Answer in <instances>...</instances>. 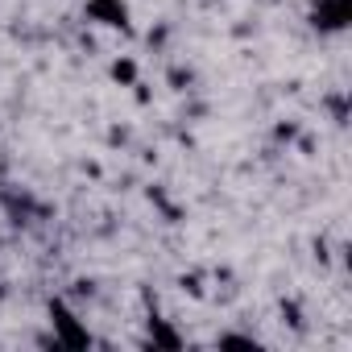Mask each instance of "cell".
Here are the masks:
<instances>
[{
    "mask_svg": "<svg viewBox=\"0 0 352 352\" xmlns=\"http://www.w3.org/2000/svg\"><path fill=\"white\" fill-rule=\"evenodd\" d=\"M46 319H50V331H54V344L58 348H91L96 340H91V331H87V323L79 319V311L67 302V298H50L46 302Z\"/></svg>",
    "mask_w": 352,
    "mask_h": 352,
    "instance_id": "6da1fadb",
    "label": "cell"
},
{
    "mask_svg": "<svg viewBox=\"0 0 352 352\" xmlns=\"http://www.w3.org/2000/svg\"><path fill=\"white\" fill-rule=\"evenodd\" d=\"M307 25L315 34H344L352 25V0H315L307 13Z\"/></svg>",
    "mask_w": 352,
    "mask_h": 352,
    "instance_id": "7a4b0ae2",
    "label": "cell"
},
{
    "mask_svg": "<svg viewBox=\"0 0 352 352\" xmlns=\"http://www.w3.org/2000/svg\"><path fill=\"white\" fill-rule=\"evenodd\" d=\"M83 21L124 34L129 21H133V9H129V0H83Z\"/></svg>",
    "mask_w": 352,
    "mask_h": 352,
    "instance_id": "3957f363",
    "label": "cell"
},
{
    "mask_svg": "<svg viewBox=\"0 0 352 352\" xmlns=\"http://www.w3.org/2000/svg\"><path fill=\"white\" fill-rule=\"evenodd\" d=\"M145 331H149V344L153 348H170V352H179L187 340H183V331L179 327H174L170 319H162V315H149L145 319Z\"/></svg>",
    "mask_w": 352,
    "mask_h": 352,
    "instance_id": "277c9868",
    "label": "cell"
},
{
    "mask_svg": "<svg viewBox=\"0 0 352 352\" xmlns=\"http://www.w3.org/2000/svg\"><path fill=\"white\" fill-rule=\"evenodd\" d=\"M108 79H112L116 87H137V83H141V63H137L133 54H116V58L108 63Z\"/></svg>",
    "mask_w": 352,
    "mask_h": 352,
    "instance_id": "5b68a950",
    "label": "cell"
},
{
    "mask_svg": "<svg viewBox=\"0 0 352 352\" xmlns=\"http://www.w3.org/2000/svg\"><path fill=\"white\" fill-rule=\"evenodd\" d=\"M166 83H170L174 91H191L195 71H191V67H170V71H166Z\"/></svg>",
    "mask_w": 352,
    "mask_h": 352,
    "instance_id": "8992f818",
    "label": "cell"
},
{
    "mask_svg": "<svg viewBox=\"0 0 352 352\" xmlns=\"http://www.w3.org/2000/svg\"><path fill=\"white\" fill-rule=\"evenodd\" d=\"M216 348H261L253 336H245V331H220L216 336Z\"/></svg>",
    "mask_w": 352,
    "mask_h": 352,
    "instance_id": "52a82bcc",
    "label": "cell"
},
{
    "mask_svg": "<svg viewBox=\"0 0 352 352\" xmlns=\"http://www.w3.org/2000/svg\"><path fill=\"white\" fill-rule=\"evenodd\" d=\"M327 108H331V120L336 124H348V100H344V91L340 96H327Z\"/></svg>",
    "mask_w": 352,
    "mask_h": 352,
    "instance_id": "ba28073f",
    "label": "cell"
},
{
    "mask_svg": "<svg viewBox=\"0 0 352 352\" xmlns=\"http://www.w3.org/2000/svg\"><path fill=\"white\" fill-rule=\"evenodd\" d=\"M278 311H282V319H286V323H290V327H302V307H298V302H294V298H290V302H286V298H282V307H278Z\"/></svg>",
    "mask_w": 352,
    "mask_h": 352,
    "instance_id": "9c48e42d",
    "label": "cell"
},
{
    "mask_svg": "<svg viewBox=\"0 0 352 352\" xmlns=\"http://www.w3.org/2000/svg\"><path fill=\"white\" fill-rule=\"evenodd\" d=\"M179 286H183L187 294H195V298H204V278H199V274H183V278H179Z\"/></svg>",
    "mask_w": 352,
    "mask_h": 352,
    "instance_id": "30bf717a",
    "label": "cell"
},
{
    "mask_svg": "<svg viewBox=\"0 0 352 352\" xmlns=\"http://www.w3.org/2000/svg\"><path fill=\"white\" fill-rule=\"evenodd\" d=\"M294 137H298V124H294V120H290V124H278V129H274V141H294Z\"/></svg>",
    "mask_w": 352,
    "mask_h": 352,
    "instance_id": "8fae6325",
    "label": "cell"
},
{
    "mask_svg": "<svg viewBox=\"0 0 352 352\" xmlns=\"http://www.w3.org/2000/svg\"><path fill=\"white\" fill-rule=\"evenodd\" d=\"M75 294H79V298H83V294L91 298V294H96V282H87V278H79V282H75Z\"/></svg>",
    "mask_w": 352,
    "mask_h": 352,
    "instance_id": "7c38bea8",
    "label": "cell"
},
{
    "mask_svg": "<svg viewBox=\"0 0 352 352\" xmlns=\"http://www.w3.org/2000/svg\"><path fill=\"white\" fill-rule=\"evenodd\" d=\"M0 298H5V282H0Z\"/></svg>",
    "mask_w": 352,
    "mask_h": 352,
    "instance_id": "4fadbf2b",
    "label": "cell"
}]
</instances>
